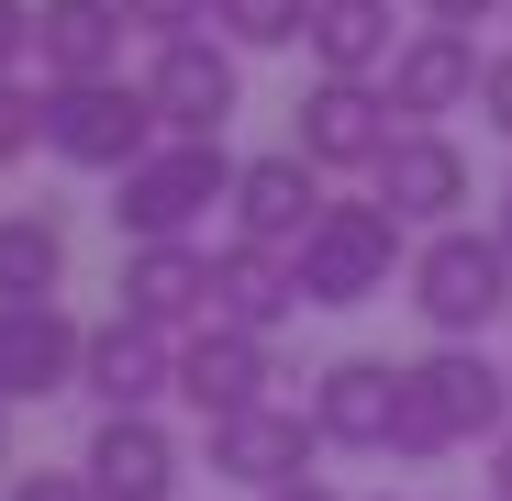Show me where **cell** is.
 Instances as JSON below:
<instances>
[{
	"label": "cell",
	"mask_w": 512,
	"mask_h": 501,
	"mask_svg": "<svg viewBox=\"0 0 512 501\" xmlns=\"http://www.w3.org/2000/svg\"><path fill=\"white\" fill-rule=\"evenodd\" d=\"M401 268H412V223H401L379 190L323 201V212H312V234L290 245L301 312H368V301H390V279H401Z\"/></svg>",
	"instance_id": "1"
},
{
	"label": "cell",
	"mask_w": 512,
	"mask_h": 501,
	"mask_svg": "<svg viewBox=\"0 0 512 501\" xmlns=\"http://www.w3.org/2000/svg\"><path fill=\"white\" fill-rule=\"evenodd\" d=\"M234 201V145L212 134H156L123 179H112V234L123 245H201V223Z\"/></svg>",
	"instance_id": "2"
},
{
	"label": "cell",
	"mask_w": 512,
	"mask_h": 501,
	"mask_svg": "<svg viewBox=\"0 0 512 501\" xmlns=\"http://www.w3.org/2000/svg\"><path fill=\"white\" fill-rule=\"evenodd\" d=\"M401 301L423 312V334H435V346H479V334L512 312V245H501V234H479V223L412 234Z\"/></svg>",
	"instance_id": "3"
},
{
	"label": "cell",
	"mask_w": 512,
	"mask_h": 501,
	"mask_svg": "<svg viewBox=\"0 0 512 501\" xmlns=\"http://www.w3.org/2000/svg\"><path fill=\"white\" fill-rule=\"evenodd\" d=\"M145 145H156V101H145V78H67V90H45V156H56V167L123 179Z\"/></svg>",
	"instance_id": "4"
},
{
	"label": "cell",
	"mask_w": 512,
	"mask_h": 501,
	"mask_svg": "<svg viewBox=\"0 0 512 501\" xmlns=\"http://www.w3.org/2000/svg\"><path fill=\"white\" fill-rule=\"evenodd\" d=\"M390 134H401V112H390L379 78H312V90L290 101V145L323 167V179H368V167L390 156Z\"/></svg>",
	"instance_id": "5"
},
{
	"label": "cell",
	"mask_w": 512,
	"mask_h": 501,
	"mask_svg": "<svg viewBox=\"0 0 512 501\" xmlns=\"http://www.w3.org/2000/svg\"><path fill=\"white\" fill-rule=\"evenodd\" d=\"M145 101H156V134H223L234 112H245V56L223 45V34H167L156 56H145Z\"/></svg>",
	"instance_id": "6"
},
{
	"label": "cell",
	"mask_w": 512,
	"mask_h": 501,
	"mask_svg": "<svg viewBox=\"0 0 512 501\" xmlns=\"http://www.w3.org/2000/svg\"><path fill=\"white\" fill-rule=\"evenodd\" d=\"M368 190H379L412 234H446V223H468L479 167H468V145H457L446 123H401V134H390V156L368 167Z\"/></svg>",
	"instance_id": "7"
},
{
	"label": "cell",
	"mask_w": 512,
	"mask_h": 501,
	"mask_svg": "<svg viewBox=\"0 0 512 501\" xmlns=\"http://www.w3.org/2000/svg\"><path fill=\"white\" fill-rule=\"evenodd\" d=\"M201 457H212V479H234V490H279V479H312L323 435H312L301 401H256V412L201 424Z\"/></svg>",
	"instance_id": "8"
},
{
	"label": "cell",
	"mask_w": 512,
	"mask_h": 501,
	"mask_svg": "<svg viewBox=\"0 0 512 501\" xmlns=\"http://www.w3.org/2000/svg\"><path fill=\"white\" fill-rule=\"evenodd\" d=\"M412 390L446 424V446H501L512 435V368L490 346H423L412 357Z\"/></svg>",
	"instance_id": "9"
},
{
	"label": "cell",
	"mask_w": 512,
	"mask_h": 501,
	"mask_svg": "<svg viewBox=\"0 0 512 501\" xmlns=\"http://www.w3.org/2000/svg\"><path fill=\"white\" fill-rule=\"evenodd\" d=\"M479 67H490L479 34H457V23H412L379 90H390L401 123H446V112H479Z\"/></svg>",
	"instance_id": "10"
},
{
	"label": "cell",
	"mask_w": 512,
	"mask_h": 501,
	"mask_svg": "<svg viewBox=\"0 0 512 501\" xmlns=\"http://www.w3.org/2000/svg\"><path fill=\"white\" fill-rule=\"evenodd\" d=\"M279 334H234V323H201L179 334V412H201V424H223V412H256L279 401Z\"/></svg>",
	"instance_id": "11"
},
{
	"label": "cell",
	"mask_w": 512,
	"mask_h": 501,
	"mask_svg": "<svg viewBox=\"0 0 512 501\" xmlns=\"http://www.w3.org/2000/svg\"><path fill=\"white\" fill-rule=\"evenodd\" d=\"M123 301V323H145V334H201L212 323V245H123V279H112Z\"/></svg>",
	"instance_id": "12"
},
{
	"label": "cell",
	"mask_w": 512,
	"mask_h": 501,
	"mask_svg": "<svg viewBox=\"0 0 512 501\" xmlns=\"http://www.w3.org/2000/svg\"><path fill=\"white\" fill-rule=\"evenodd\" d=\"M334 190H323V167L301 156V145H268V156H234V234L245 245H279V257H290V245L312 234V212H323Z\"/></svg>",
	"instance_id": "13"
},
{
	"label": "cell",
	"mask_w": 512,
	"mask_h": 501,
	"mask_svg": "<svg viewBox=\"0 0 512 501\" xmlns=\"http://www.w3.org/2000/svg\"><path fill=\"white\" fill-rule=\"evenodd\" d=\"M312 435L346 446V457H390V424H401V357H334L312 368Z\"/></svg>",
	"instance_id": "14"
},
{
	"label": "cell",
	"mask_w": 512,
	"mask_h": 501,
	"mask_svg": "<svg viewBox=\"0 0 512 501\" xmlns=\"http://www.w3.org/2000/svg\"><path fill=\"white\" fill-rule=\"evenodd\" d=\"M78 479H90L101 501H179L190 457H179V435H167L156 412H101L90 446H78Z\"/></svg>",
	"instance_id": "15"
},
{
	"label": "cell",
	"mask_w": 512,
	"mask_h": 501,
	"mask_svg": "<svg viewBox=\"0 0 512 501\" xmlns=\"http://www.w3.org/2000/svg\"><path fill=\"white\" fill-rule=\"evenodd\" d=\"M78 346H90V323L67 301H0V401H56L78 390Z\"/></svg>",
	"instance_id": "16"
},
{
	"label": "cell",
	"mask_w": 512,
	"mask_h": 501,
	"mask_svg": "<svg viewBox=\"0 0 512 501\" xmlns=\"http://www.w3.org/2000/svg\"><path fill=\"white\" fill-rule=\"evenodd\" d=\"M78 390H90L101 412H156V401H179V346L123 312L90 323V346H78Z\"/></svg>",
	"instance_id": "17"
},
{
	"label": "cell",
	"mask_w": 512,
	"mask_h": 501,
	"mask_svg": "<svg viewBox=\"0 0 512 501\" xmlns=\"http://www.w3.org/2000/svg\"><path fill=\"white\" fill-rule=\"evenodd\" d=\"M123 0H34V67L45 90H67V78H123Z\"/></svg>",
	"instance_id": "18"
},
{
	"label": "cell",
	"mask_w": 512,
	"mask_h": 501,
	"mask_svg": "<svg viewBox=\"0 0 512 501\" xmlns=\"http://www.w3.org/2000/svg\"><path fill=\"white\" fill-rule=\"evenodd\" d=\"M290 312H301L290 257H279V245H245V234H223V245H212V323H234V334H279Z\"/></svg>",
	"instance_id": "19"
},
{
	"label": "cell",
	"mask_w": 512,
	"mask_h": 501,
	"mask_svg": "<svg viewBox=\"0 0 512 501\" xmlns=\"http://www.w3.org/2000/svg\"><path fill=\"white\" fill-rule=\"evenodd\" d=\"M401 34L412 23H390V0H312L301 56H312V78H390Z\"/></svg>",
	"instance_id": "20"
},
{
	"label": "cell",
	"mask_w": 512,
	"mask_h": 501,
	"mask_svg": "<svg viewBox=\"0 0 512 501\" xmlns=\"http://www.w3.org/2000/svg\"><path fill=\"white\" fill-rule=\"evenodd\" d=\"M56 290H67V223L0 212V301H56Z\"/></svg>",
	"instance_id": "21"
},
{
	"label": "cell",
	"mask_w": 512,
	"mask_h": 501,
	"mask_svg": "<svg viewBox=\"0 0 512 501\" xmlns=\"http://www.w3.org/2000/svg\"><path fill=\"white\" fill-rule=\"evenodd\" d=\"M212 34L234 56H279V45L312 34V0H212Z\"/></svg>",
	"instance_id": "22"
},
{
	"label": "cell",
	"mask_w": 512,
	"mask_h": 501,
	"mask_svg": "<svg viewBox=\"0 0 512 501\" xmlns=\"http://www.w3.org/2000/svg\"><path fill=\"white\" fill-rule=\"evenodd\" d=\"M45 145V90H23V78H0V167H23Z\"/></svg>",
	"instance_id": "23"
},
{
	"label": "cell",
	"mask_w": 512,
	"mask_h": 501,
	"mask_svg": "<svg viewBox=\"0 0 512 501\" xmlns=\"http://www.w3.org/2000/svg\"><path fill=\"white\" fill-rule=\"evenodd\" d=\"M123 23H134L145 45H167V34H212V0H123Z\"/></svg>",
	"instance_id": "24"
},
{
	"label": "cell",
	"mask_w": 512,
	"mask_h": 501,
	"mask_svg": "<svg viewBox=\"0 0 512 501\" xmlns=\"http://www.w3.org/2000/svg\"><path fill=\"white\" fill-rule=\"evenodd\" d=\"M0 501H101V490L78 479V468H12V479H0Z\"/></svg>",
	"instance_id": "25"
},
{
	"label": "cell",
	"mask_w": 512,
	"mask_h": 501,
	"mask_svg": "<svg viewBox=\"0 0 512 501\" xmlns=\"http://www.w3.org/2000/svg\"><path fill=\"white\" fill-rule=\"evenodd\" d=\"M479 123H490V134L512 145V45H501V56L479 67Z\"/></svg>",
	"instance_id": "26"
},
{
	"label": "cell",
	"mask_w": 512,
	"mask_h": 501,
	"mask_svg": "<svg viewBox=\"0 0 512 501\" xmlns=\"http://www.w3.org/2000/svg\"><path fill=\"white\" fill-rule=\"evenodd\" d=\"M34 67V0H0V78Z\"/></svg>",
	"instance_id": "27"
},
{
	"label": "cell",
	"mask_w": 512,
	"mask_h": 501,
	"mask_svg": "<svg viewBox=\"0 0 512 501\" xmlns=\"http://www.w3.org/2000/svg\"><path fill=\"white\" fill-rule=\"evenodd\" d=\"M412 12H423V23H457V34H479L490 12H512V0H412Z\"/></svg>",
	"instance_id": "28"
},
{
	"label": "cell",
	"mask_w": 512,
	"mask_h": 501,
	"mask_svg": "<svg viewBox=\"0 0 512 501\" xmlns=\"http://www.w3.org/2000/svg\"><path fill=\"white\" fill-rule=\"evenodd\" d=\"M256 501H346V490H334V479L312 468V479H279V490H256Z\"/></svg>",
	"instance_id": "29"
},
{
	"label": "cell",
	"mask_w": 512,
	"mask_h": 501,
	"mask_svg": "<svg viewBox=\"0 0 512 501\" xmlns=\"http://www.w3.org/2000/svg\"><path fill=\"white\" fill-rule=\"evenodd\" d=\"M490 501H512V435L490 446Z\"/></svg>",
	"instance_id": "30"
},
{
	"label": "cell",
	"mask_w": 512,
	"mask_h": 501,
	"mask_svg": "<svg viewBox=\"0 0 512 501\" xmlns=\"http://www.w3.org/2000/svg\"><path fill=\"white\" fill-rule=\"evenodd\" d=\"M490 234H501V245H512V179H501V212H490Z\"/></svg>",
	"instance_id": "31"
},
{
	"label": "cell",
	"mask_w": 512,
	"mask_h": 501,
	"mask_svg": "<svg viewBox=\"0 0 512 501\" xmlns=\"http://www.w3.org/2000/svg\"><path fill=\"white\" fill-rule=\"evenodd\" d=\"M0 479H12V401H0Z\"/></svg>",
	"instance_id": "32"
},
{
	"label": "cell",
	"mask_w": 512,
	"mask_h": 501,
	"mask_svg": "<svg viewBox=\"0 0 512 501\" xmlns=\"http://www.w3.org/2000/svg\"><path fill=\"white\" fill-rule=\"evenodd\" d=\"M368 501H401V490H368Z\"/></svg>",
	"instance_id": "33"
}]
</instances>
